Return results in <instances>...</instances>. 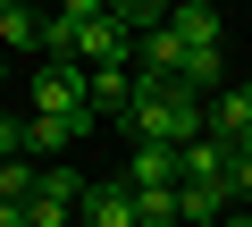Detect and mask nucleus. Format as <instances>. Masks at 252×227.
Wrapping results in <instances>:
<instances>
[{
	"label": "nucleus",
	"instance_id": "obj_14",
	"mask_svg": "<svg viewBox=\"0 0 252 227\" xmlns=\"http://www.w3.org/2000/svg\"><path fill=\"white\" fill-rule=\"evenodd\" d=\"M42 194H59V202H76V210H84V194H93V177H76L67 160H51V168H42Z\"/></svg>",
	"mask_w": 252,
	"mask_h": 227
},
{
	"label": "nucleus",
	"instance_id": "obj_9",
	"mask_svg": "<svg viewBox=\"0 0 252 227\" xmlns=\"http://www.w3.org/2000/svg\"><path fill=\"white\" fill-rule=\"evenodd\" d=\"M202 118H210V135H219V143H235V135L252 127V84H227L219 101H202Z\"/></svg>",
	"mask_w": 252,
	"mask_h": 227
},
{
	"label": "nucleus",
	"instance_id": "obj_2",
	"mask_svg": "<svg viewBox=\"0 0 252 227\" xmlns=\"http://www.w3.org/2000/svg\"><path fill=\"white\" fill-rule=\"evenodd\" d=\"M93 76H84V59H42L34 67V118H93Z\"/></svg>",
	"mask_w": 252,
	"mask_h": 227
},
{
	"label": "nucleus",
	"instance_id": "obj_7",
	"mask_svg": "<svg viewBox=\"0 0 252 227\" xmlns=\"http://www.w3.org/2000/svg\"><path fill=\"white\" fill-rule=\"evenodd\" d=\"M168 26H177V42H185V51H219V34H227V17L210 9V0H185V9H168Z\"/></svg>",
	"mask_w": 252,
	"mask_h": 227
},
{
	"label": "nucleus",
	"instance_id": "obj_3",
	"mask_svg": "<svg viewBox=\"0 0 252 227\" xmlns=\"http://www.w3.org/2000/svg\"><path fill=\"white\" fill-rule=\"evenodd\" d=\"M93 127H101V118H17V160L51 168V160H59V152H76Z\"/></svg>",
	"mask_w": 252,
	"mask_h": 227
},
{
	"label": "nucleus",
	"instance_id": "obj_4",
	"mask_svg": "<svg viewBox=\"0 0 252 227\" xmlns=\"http://www.w3.org/2000/svg\"><path fill=\"white\" fill-rule=\"evenodd\" d=\"M118 177L135 185V194H160V185H177V177H185V152H168V143H135V160H126Z\"/></svg>",
	"mask_w": 252,
	"mask_h": 227
},
{
	"label": "nucleus",
	"instance_id": "obj_19",
	"mask_svg": "<svg viewBox=\"0 0 252 227\" xmlns=\"http://www.w3.org/2000/svg\"><path fill=\"white\" fill-rule=\"evenodd\" d=\"M235 160H252V127H244V135H235Z\"/></svg>",
	"mask_w": 252,
	"mask_h": 227
},
{
	"label": "nucleus",
	"instance_id": "obj_1",
	"mask_svg": "<svg viewBox=\"0 0 252 227\" xmlns=\"http://www.w3.org/2000/svg\"><path fill=\"white\" fill-rule=\"evenodd\" d=\"M135 143H168V152H185V143H202L210 135V118H202V101L185 93V84H168V76H135Z\"/></svg>",
	"mask_w": 252,
	"mask_h": 227
},
{
	"label": "nucleus",
	"instance_id": "obj_20",
	"mask_svg": "<svg viewBox=\"0 0 252 227\" xmlns=\"http://www.w3.org/2000/svg\"><path fill=\"white\" fill-rule=\"evenodd\" d=\"M235 227H252V219H235Z\"/></svg>",
	"mask_w": 252,
	"mask_h": 227
},
{
	"label": "nucleus",
	"instance_id": "obj_17",
	"mask_svg": "<svg viewBox=\"0 0 252 227\" xmlns=\"http://www.w3.org/2000/svg\"><path fill=\"white\" fill-rule=\"evenodd\" d=\"M0 160H17V118H0Z\"/></svg>",
	"mask_w": 252,
	"mask_h": 227
},
{
	"label": "nucleus",
	"instance_id": "obj_13",
	"mask_svg": "<svg viewBox=\"0 0 252 227\" xmlns=\"http://www.w3.org/2000/svg\"><path fill=\"white\" fill-rule=\"evenodd\" d=\"M227 202H235L227 185H177V210L185 219H227Z\"/></svg>",
	"mask_w": 252,
	"mask_h": 227
},
{
	"label": "nucleus",
	"instance_id": "obj_6",
	"mask_svg": "<svg viewBox=\"0 0 252 227\" xmlns=\"http://www.w3.org/2000/svg\"><path fill=\"white\" fill-rule=\"evenodd\" d=\"M93 76V118H135V67H84Z\"/></svg>",
	"mask_w": 252,
	"mask_h": 227
},
{
	"label": "nucleus",
	"instance_id": "obj_16",
	"mask_svg": "<svg viewBox=\"0 0 252 227\" xmlns=\"http://www.w3.org/2000/svg\"><path fill=\"white\" fill-rule=\"evenodd\" d=\"M26 227H76V202H59V194H34V202H26Z\"/></svg>",
	"mask_w": 252,
	"mask_h": 227
},
{
	"label": "nucleus",
	"instance_id": "obj_8",
	"mask_svg": "<svg viewBox=\"0 0 252 227\" xmlns=\"http://www.w3.org/2000/svg\"><path fill=\"white\" fill-rule=\"evenodd\" d=\"M227 168H235V143L202 135V143H185V177L177 185H227Z\"/></svg>",
	"mask_w": 252,
	"mask_h": 227
},
{
	"label": "nucleus",
	"instance_id": "obj_5",
	"mask_svg": "<svg viewBox=\"0 0 252 227\" xmlns=\"http://www.w3.org/2000/svg\"><path fill=\"white\" fill-rule=\"evenodd\" d=\"M76 227H143V219H135V185H126V177H118V185H93L84 210H76Z\"/></svg>",
	"mask_w": 252,
	"mask_h": 227
},
{
	"label": "nucleus",
	"instance_id": "obj_18",
	"mask_svg": "<svg viewBox=\"0 0 252 227\" xmlns=\"http://www.w3.org/2000/svg\"><path fill=\"white\" fill-rule=\"evenodd\" d=\"M0 227H26V210H17V202H0Z\"/></svg>",
	"mask_w": 252,
	"mask_h": 227
},
{
	"label": "nucleus",
	"instance_id": "obj_15",
	"mask_svg": "<svg viewBox=\"0 0 252 227\" xmlns=\"http://www.w3.org/2000/svg\"><path fill=\"white\" fill-rule=\"evenodd\" d=\"M135 219L143 227H177L185 210H177V185H160V194H135Z\"/></svg>",
	"mask_w": 252,
	"mask_h": 227
},
{
	"label": "nucleus",
	"instance_id": "obj_10",
	"mask_svg": "<svg viewBox=\"0 0 252 227\" xmlns=\"http://www.w3.org/2000/svg\"><path fill=\"white\" fill-rule=\"evenodd\" d=\"M135 59H143L135 76H168V84H177V76H185V42H177V26L143 34V42H135Z\"/></svg>",
	"mask_w": 252,
	"mask_h": 227
},
{
	"label": "nucleus",
	"instance_id": "obj_11",
	"mask_svg": "<svg viewBox=\"0 0 252 227\" xmlns=\"http://www.w3.org/2000/svg\"><path fill=\"white\" fill-rule=\"evenodd\" d=\"M42 26H51V17L17 9V0H0V42H9V51H42Z\"/></svg>",
	"mask_w": 252,
	"mask_h": 227
},
{
	"label": "nucleus",
	"instance_id": "obj_12",
	"mask_svg": "<svg viewBox=\"0 0 252 227\" xmlns=\"http://www.w3.org/2000/svg\"><path fill=\"white\" fill-rule=\"evenodd\" d=\"M34 194H42V168H34V160H0V202H17V210H26Z\"/></svg>",
	"mask_w": 252,
	"mask_h": 227
}]
</instances>
